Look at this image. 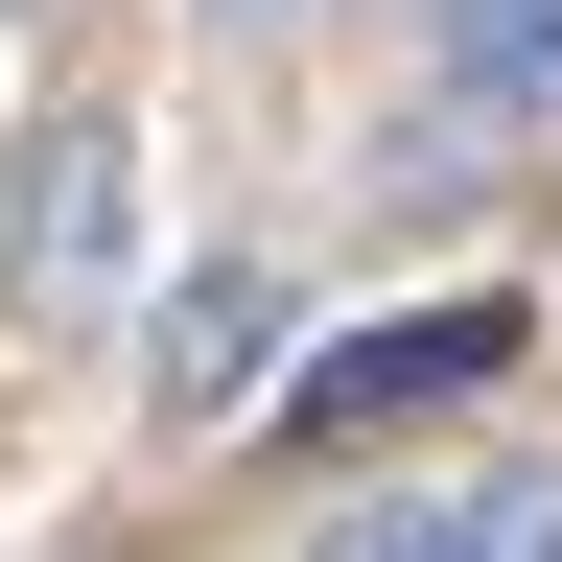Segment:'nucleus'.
Segmentation results:
<instances>
[{
    "instance_id": "obj_1",
    "label": "nucleus",
    "mask_w": 562,
    "mask_h": 562,
    "mask_svg": "<svg viewBox=\"0 0 562 562\" xmlns=\"http://www.w3.org/2000/svg\"><path fill=\"white\" fill-rule=\"evenodd\" d=\"M469 375H516V305H398V328H351L328 375H281V446H375V422L469 398Z\"/></svg>"
},
{
    "instance_id": "obj_2",
    "label": "nucleus",
    "mask_w": 562,
    "mask_h": 562,
    "mask_svg": "<svg viewBox=\"0 0 562 562\" xmlns=\"http://www.w3.org/2000/svg\"><path fill=\"white\" fill-rule=\"evenodd\" d=\"M117 117H47V165H24V305H117V258H140V211H117Z\"/></svg>"
},
{
    "instance_id": "obj_3",
    "label": "nucleus",
    "mask_w": 562,
    "mask_h": 562,
    "mask_svg": "<svg viewBox=\"0 0 562 562\" xmlns=\"http://www.w3.org/2000/svg\"><path fill=\"white\" fill-rule=\"evenodd\" d=\"M258 351H281V281L235 258V281H188V305H165V422H235L258 398Z\"/></svg>"
},
{
    "instance_id": "obj_4",
    "label": "nucleus",
    "mask_w": 562,
    "mask_h": 562,
    "mask_svg": "<svg viewBox=\"0 0 562 562\" xmlns=\"http://www.w3.org/2000/svg\"><path fill=\"white\" fill-rule=\"evenodd\" d=\"M446 539H469V562H562V469H492Z\"/></svg>"
},
{
    "instance_id": "obj_5",
    "label": "nucleus",
    "mask_w": 562,
    "mask_h": 562,
    "mask_svg": "<svg viewBox=\"0 0 562 562\" xmlns=\"http://www.w3.org/2000/svg\"><path fill=\"white\" fill-rule=\"evenodd\" d=\"M328 562H469V539H446V516H351Z\"/></svg>"
},
{
    "instance_id": "obj_6",
    "label": "nucleus",
    "mask_w": 562,
    "mask_h": 562,
    "mask_svg": "<svg viewBox=\"0 0 562 562\" xmlns=\"http://www.w3.org/2000/svg\"><path fill=\"white\" fill-rule=\"evenodd\" d=\"M235 24H305V0H235Z\"/></svg>"
}]
</instances>
